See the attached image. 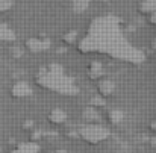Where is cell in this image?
<instances>
[{
	"mask_svg": "<svg viewBox=\"0 0 156 153\" xmlns=\"http://www.w3.org/2000/svg\"><path fill=\"white\" fill-rule=\"evenodd\" d=\"M9 5H11V2H8V0H0V11L8 9V8H9Z\"/></svg>",
	"mask_w": 156,
	"mask_h": 153,
	"instance_id": "obj_2",
	"label": "cell"
},
{
	"mask_svg": "<svg viewBox=\"0 0 156 153\" xmlns=\"http://www.w3.org/2000/svg\"><path fill=\"white\" fill-rule=\"evenodd\" d=\"M141 6H143V11H144V12H155L156 11V0H146Z\"/></svg>",
	"mask_w": 156,
	"mask_h": 153,
	"instance_id": "obj_1",
	"label": "cell"
}]
</instances>
